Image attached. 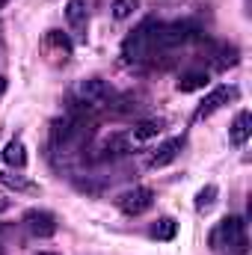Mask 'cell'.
<instances>
[{
	"instance_id": "cell-13",
	"label": "cell",
	"mask_w": 252,
	"mask_h": 255,
	"mask_svg": "<svg viewBox=\"0 0 252 255\" xmlns=\"http://www.w3.org/2000/svg\"><path fill=\"white\" fill-rule=\"evenodd\" d=\"M160 130H163V119H145V122H136L130 128V136L136 142H145V139H154Z\"/></svg>"
},
{
	"instance_id": "cell-12",
	"label": "cell",
	"mask_w": 252,
	"mask_h": 255,
	"mask_svg": "<svg viewBox=\"0 0 252 255\" xmlns=\"http://www.w3.org/2000/svg\"><path fill=\"white\" fill-rule=\"evenodd\" d=\"M208 86V71L205 68H190L178 77V89L181 92H196V89H205Z\"/></svg>"
},
{
	"instance_id": "cell-2",
	"label": "cell",
	"mask_w": 252,
	"mask_h": 255,
	"mask_svg": "<svg viewBox=\"0 0 252 255\" xmlns=\"http://www.w3.org/2000/svg\"><path fill=\"white\" fill-rule=\"evenodd\" d=\"M154 33H157V21H142L125 42H122V57L130 65H142L148 60H154L157 54V42H154Z\"/></svg>"
},
{
	"instance_id": "cell-10",
	"label": "cell",
	"mask_w": 252,
	"mask_h": 255,
	"mask_svg": "<svg viewBox=\"0 0 252 255\" xmlns=\"http://www.w3.org/2000/svg\"><path fill=\"white\" fill-rule=\"evenodd\" d=\"M3 163L6 166H12V169H24L27 166V145H24V139H9L6 142V148H3Z\"/></svg>"
},
{
	"instance_id": "cell-7",
	"label": "cell",
	"mask_w": 252,
	"mask_h": 255,
	"mask_svg": "<svg viewBox=\"0 0 252 255\" xmlns=\"http://www.w3.org/2000/svg\"><path fill=\"white\" fill-rule=\"evenodd\" d=\"M181 148H184V136H169V139H163L157 148L148 151V166H151V169L169 166V163L181 154Z\"/></svg>"
},
{
	"instance_id": "cell-1",
	"label": "cell",
	"mask_w": 252,
	"mask_h": 255,
	"mask_svg": "<svg viewBox=\"0 0 252 255\" xmlns=\"http://www.w3.org/2000/svg\"><path fill=\"white\" fill-rule=\"evenodd\" d=\"M208 247L217 253V250H229L232 255H244L247 253V223L244 217H223L211 235H208Z\"/></svg>"
},
{
	"instance_id": "cell-21",
	"label": "cell",
	"mask_w": 252,
	"mask_h": 255,
	"mask_svg": "<svg viewBox=\"0 0 252 255\" xmlns=\"http://www.w3.org/2000/svg\"><path fill=\"white\" fill-rule=\"evenodd\" d=\"M39 255H57V253H39Z\"/></svg>"
},
{
	"instance_id": "cell-18",
	"label": "cell",
	"mask_w": 252,
	"mask_h": 255,
	"mask_svg": "<svg viewBox=\"0 0 252 255\" xmlns=\"http://www.w3.org/2000/svg\"><path fill=\"white\" fill-rule=\"evenodd\" d=\"M217 68H229V65H238V48L235 45H223L220 51H217Z\"/></svg>"
},
{
	"instance_id": "cell-4",
	"label": "cell",
	"mask_w": 252,
	"mask_h": 255,
	"mask_svg": "<svg viewBox=\"0 0 252 255\" xmlns=\"http://www.w3.org/2000/svg\"><path fill=\"white\" fill-rule=\"evenodd\" d=\"M235 98H238V86H232V83H220V86H214V89L199 101L193 119H208V116H214L217 110H223V107H226L229 101H235Z\"/></svg>"
},
{
	"instance_id": "cell-3",
	"label": "cell",
	"mask_w": 252,
	"mask_h": 255,
	"mask_svg": "<svg viewBox=\"0 0 252 255\" xmlns=\"http://www.w3.org/2000/svg\"><path fill=\"white\" fill-rule=\"evenodd\" d=\"M110 98V86H107V80H101V77H86V80H77V86L71 89V110L68 113H74V116H80V113H92V110H98V107H104V101Z\"/></svg>"
},
{
	"instance_id": "cell-5",
	"label": "cell",
	"mask_w": 252,
	"mask_h": 255,
	"mask_svg": "<svg viewBox=\"0 0 252 255\" xmlns=\"http://www.w3.org/2000/svg\"><path fill=\"white\" fill-rule=\"evenodd\" d=\"M151 205H154L151 187H130V190H125L116 199V208H119L125 217H139V214H145Z\"/></svg>"
},
{
	"instance_id": "cell-19",
	"label": "cell",
	"mask_w": 252,
	"mask_h": 255,
	"mask_svg": "<svg viewBox=\"0 0 252 255\" xmlns=\"http://www.w3.org/2000/svg\"><path fill=\"white\" fill-rule=\"evenodd\" d=\"M6 208H9V202H6V199H0V214H3Z\"/></svg>"
},
{
	"instance_id": "cell-14",
	"label": "cell",
	"mask_w": 252,
	"mask_h": 255,
	"mask_svg": "<svg viewBox=\"0 0 252 255\" xmlns=\"http://www.w3.org/2000/svg\"><path fill=\"white\" fill-rule=\"evenodd\" d=\"M45 48H48V51L54 48V54H57V60H63V63L68 60V57H71V42L65 39L63 33H60V30H51V33L45 36Z\"/></svg>"
},
{
	"instance_id": "cell-8",
	"label": "cell",
	"mask_w": 252,
	"mask_h": 255,
	"mask_svg": "<svg viewBox=\"0 0 252 255\" xmlns=\"http://www.w3.org/2000/svg\"><path fill=\"white\" fill-rule=\"evenodd\" d=\"M65 21L77 36H86L89 27V0H68L65 3Z\"/></svg>"
},
{
	"instance_id": "cell-9",
	"label": "cell",
	"mask_w": 252,
	"mask_h": 255,
	"mask_svg": "<svg viewBox=\"0 0 252 255\" xmlns=\"http://www.w3.org/2000/svg\"><path fill=\"white\" fill-rule=\"evenodd\" d=\"M250 133H252V113L250 110H241V113L235 116L232 128H229V139H232V145L244 148V145L250 142Z\"/></svg>"
},
{
	"instance_id": "cell-15",
	"label": "cell",
	"mask_w": 252,
	"mask_h": 255,
	"mask_svg": "<svg viewBox=\"0 0 252 255\" xmlns=\"http://www.w3.org/2000/svg\"><path fill=\"white\" fill-rule=\"evenodd\" d=\"M217 196H220V187H217V184H205L202 190L196 193V202H193L196 211H199V214H208V211L217 205Z\"/></svg>"
},
{
	"instance_id": "cell-16",
	"label": "cell",
	"mask_w": 252,
	"mask_h": 255,
	"mask_svg": "<svg viewBox=\"0 0 252 255\" xmlns=\"http://www.w3.org/2000/svg\"><path fill=\"white\" fill-rule=\"evenodd\" d=\"M178 235V223L172 217H160L154 226H151V238L154 241H172Z\"/></svg>"
},
{
	"instance_id": "cell-17",
	"label": "cell",
	"mask_w": 252,
	"mask_h": 255,
	"mask_svg": "<svg viewBox=\"0 0 252 255\" xmlns=\"http://www.w3.org/2000/svg\"><path fill=\"white\" fill-rule=\"evenodd\" d=\"M136 9H139V0H113V6H110V12H113V18H116V21L130 18Z\"/></svg>"
},
{
	"instance_id": "cell-11",
	"label": "cell",
	"mask_w": 252,
	"mask_h": 255,
	"mask_svg": "<svg viewBox=\"0 0 252 255\" xmlns=\"http://www.w3.org/2000/svg\"><path fill=\"white\" fill-rule=\"evenodd\" d=\"M0 187L6 190H15V193H39V184L30 181L27 175H15V172H0Z\"/></svg>"
},
{
	"instance_id": "cell-20",
	"label": "cell",
	"mask_w": 252,
	"mask_h": 255,
	"mask_svg": "<svg viewBox=\"0 0 252 255\" xmlns=\"http://www.w3.org/2000/svg\"><path fill=\"white\" fill-rule=\"evenodd\" d=\"M6 3H12V0H0V9H3V6H6Z\"/></svg>"
},
{
	"instance_id": "cell-6",
	"label": "cell",
	"mask_w": 252,
	"mask_h": 255,
	"mask_svg": "<svg viewBox=\"0 0 252 255\" xmlns=\"http://www.w3.org/2000/svg\"><path fill=\"white\" fill-rule=\"evenodd\" d=\"M24 229H27L33 238L48 241V238H54V235H57L60 223H57V217H54L51 211H45V208H33V211H27V214H24Z\"/></svg>"
}]
</instances>
